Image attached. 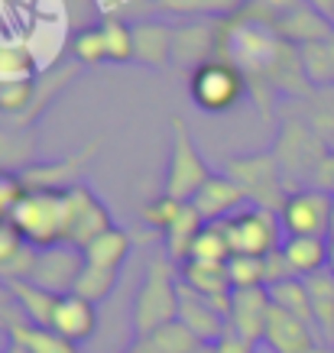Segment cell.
I'll use <instances>...</instances> for the list:
<instances>
[{
    "mask_svg": "<svg viewBox=\"0 0 334 353\" xmlns=\"http://www.w3.org/2000/svg\"><path fill=\"white\" fill-rule=\"evenodd\" d=\"M221 3H224V10H227V13H234V10H240L244 3H250V0H221Z\"/></svg>",
    "mask_w": 334,
    "mask_h": 353,
    "instance_id": "ab89813d",
    "label": "cell"
},
{
    "mask_svg": "<svg viewBox=\"0 0 334 353\" xmlns=\"http://www.w3.org/2000/svg\"><path fill=\"white\" fill-rule=\"evenodd\" d=\"M179 279H182L185 289H192L195 295L217 301L224 314L230 311L234 285H230V276H227V263H198V259H188V263L179 266Z\"/></svg>",
    "mask_w": 334,
    "mask_h": 353,
    "instance_id": "5bb4252c",
    "label": "cell"
},
{
    "mask_svg": "<svg viewBox=\"0 0 334 353\" xmlns=\"http://www.w3.org/2000/svg\"><path fill=\"white\" fill-rule=\"evenodd\" d=\"M72 52H75L78 62H85V65L108 62V46H104V32H101V26H91V30L78 32Z\"/></svg>",
    "mask_w": 334,
    "mask_h": 353,
    "instance_id": "1f68e13d",
    "label": "cell"
},
{
    "mask_svg": "<svg viewBox=\"0 0 334 353\" xmlns=\"http://www.w3.org/2000/svg\"><path fill=\"white\" fill-rule=\"evenodd\" d=\"M81 269H85V253L78 246L72 243L46 246V250L32 253L30 282L46 292H52V295H68V292H75Z\"/></svg>",
    "mask_w": 334,
    "mask_h": 353,
    "instance_id": "ba28073f",
    "label": "cell"
},
{
    "mask_svg": "<svg viewBox=\"0 0 334 353\" xmlns=\"http://www.w3.org/2000/svg\"><path fill=\"white\" fill-rule=\"evenodd\" d=\"M188 204L202 214L205 224H221V221L234 217L240 208L247 204V194H244V188L224 172V175H211V179L202 185V192L195 194Z\"/></svg>",
    "mask_w": 334,
    "mask_h": 353,
    "instance_id": "4fadbf2b",
    "label": "cell"
},
{
    "mask_svg": "<svg viewBox=\"0 0 334 353\" xmlns=\"http://www.w3.org/2000/svg\"><path fill=\"white\" fill-rule=\"evenodd\" d=\"M32 52L17 43L0 39V85H13V81H32Z\"/></svg>",
    "mask_w": 334,
    "mask_h": 353,
    "instance_id": "83f0119b",
    "label": "cell"
},
{
    "mask_svg": "<svg viewBox=\"0 0 334 353\" xmlns=\"http://www.w3.org/2000/svg\"><path fill=\"white\" fill-rule=\"evenodd\" d=\"M227 276L234 289H266V259L259 256H230Z\"/></svg>",
    "mask_w": 334,
    "mask_h": 353,
    "instance_id": "f1b7e54d",
    "label": "cell"
},
{
    "mask_svg": "<svg viewBox=\"0 0 334 353\" xmlns=\"http://www.w3.org/2000/svg\"><path fill=\"white\" fill-rule=\"evenodd\" d=\"M266 311H270V292L266 289H234L230 311H227V334L257 347L266 331Z\"/></svg>",
    "mask_w": 334,
    "mask_h": 353,
    "instance_id": "30bf717a",
    "label": "cell"
},
{
    "mask_svg": "<svg viewBox=\"0 0 334 353\" xmlns=\"http://www.w3.org/2000/svg\"><path fill=\"white\" fill-rule=\"evenodd\" d=\"M0 353H3V350H0Z\"/></svg>",
    "mask_w": 334,
    "mask_h": 353,
    "instance_id": "bcb514c9",
    "label": "cell"
},
{
    "mask_svg": "<svg viewBox=\"0 0 334 353\" xmlns=\"http://www.w3.org/2000/svg\"><path fill=\"white\" fill-rule=\"evenodd\" d=\"M7 292L13 295V305L20 311V318L26 324H36V327H52V311L59 305L62 295H52V292L32 285L30 279H17V282H7Z\"/></svg>",
    "mask_w": 334,
    "mask_h": 353,
    "instance_id": "2e32d148",
    "label": "cell"
},
{
    "mask_svg": "<svg viewBox=\"0 0 334 353\" xmlns=\"http://www.w3.org/2000/svg\"><path fill=\"white\" fill-rule=\"evenodd\" d=\"M227 175L244 188L247 204H253V208H266V211L279 214V208L289 198L279 179V162L273 156H250V159L230 162Z\"/></svg>",
    "mask_w": 334,
    "mask_h": 353,
    "instance_id": "8992f818",
    "label": "cell"
},
{
    "mask_svg": "<svg viewBox=\"0 0 334 353\" xmlns=\"http://www.w3.org/2000/svg\"><path fill=\"white\" fill-rule=\"evenodd\" d=\"M217 353H253V343L240 341V337H234V334H227L224 341L217 343Z\"/></svg>",
    "mask_w": 334,
    "mask_h": 353,
    "instance_id": "74e56055",
    "label": "cell"
},
{
    "mask_svg": "<svg viewBox=\"0 0 334 353\" xmlns=\"http://www.w3.org/2000/svg\"><path fill=\"white\" fill-rule=\"evenodd\" d=\"M23 194H26V185H23L20 175H13V172H0V221L13 214V208L20 204Z\"/></svg>",
    "mask_w": 334,
    "mask_h": 353,
    "instance_id": "e575fe53",
    "label": "cell"
},
{
    "mask_svg": "<svg viewBox=\"0 0 334 353\" xmlns=\"http://www.w3.org/2000/svg\"><path fill=\"white\" fill-rule=\"evenodd\" d=\"M179 289H182V279L175 272V263L166 253L156 256L146 266L143 285L133 299V334L137 337H146L166 324L179 321Z\"/></svg>",
    "mask_w": 334,
    "mask_h": 353,
    "instance_id": "6da1fadb",
    "label": "cell"
},
{
    "mask_svg": "<svg viewBox=\"0 0 334 353\" xmlns=\"http://www.w3.org/2000/svg\"><path fill=\"white\" fill-rule=\"evenodd\" d=\"M179 211H182V201H175V198H169V194L162 192L159 198H153V201L143 208V221L166 234V230H169V224L179 217Z\"/></svg>",
    "mask_w": 334,
    "mask_h": 353,
    "instance_id": "836d02e7",
    "label": "cell"
},
{
    "mask_svg": "<svg viewBox=\"0 0 334 353\" xmlns=\"http://www.w3.org/2000/svg\"><path fill=\"white\" fill-rule=\"evenodd\" d=\"M279 250L292 276L308 279L328 269V240L322 236H286Z\"/></svg>",
    "mask_w": 334,
    "mask_h": 353,
    "instance_id": "e0dca14e",
    "label": "cell"
},
{
    "mask_svg": "<svg viewBox=\"0 0 334 353\" xmlns=\"http://www.w3.org/2000/svg\"><path fill=\"white\" fill-rule=\"evenodd\" d=\"M198 343L202 341L185 324L173 321V324H166V327H159V331L146 334V337H137L133 353H192Z\"/></svg>",
    "mask_w": 334,
    "mask_h": 353,
    "instance_id": "603a6c76",
    "label": "cell"
},
{
    "mask_svg": "<svg viewBox=\"0 0 334 353\" xmlns=\"http://www.w3.org/2000/svg\"><path fill=\"white\" fill-rule=\"evenodd\" d=\"M270 301L276 305V308L289 311V314H295V318H302L305 324H312V299H308V285H305V279L299 276H289L282 279V282H273L270 289Z\"/></svg>",
    "mask_w": 334,
    "mask_h": 353,
    "instance_id": "cb8c5ba5",
    "label": "cell"
},
{
    "mask_svg": "<svg viewBox=\"0 0 334 353\" xmlns=\"http://www.w3.org/2000/svg\"><path fill=\"white\" fill-rule=\"evenodd\" d=\"M101 32H104L110 62H130L133 59V26L130 23H124L120 17H108L101 23Z\"/></svg>",
    "mask_w": 334,
    "mask_h": 353,
    "instance_id": "f546056e",
    "label": "cell"
},
{
    "mask_svg": "<svg viewBox=\"0 0 334 353\" xmlns=\"http://www.w3.org/2000/svg\"><path fill=\"white\" fill-rule=\"evenodd\" d=\"M331 23H334V13H331Z\"/></svg>",
    "mask_w": 334,
    "mask_h": 353,
    "instance_id": "f6af8a7d",
    "label": "cell"
},
{
    "mask_svg": "<svg viewBox=\"0 0 334 353\" xmlns=\"http://www.w3.org/2000/svg\"><path fill=\"white\" fill-rule=\"evenodd\" d=\"M26 250H30V246H26L23 234L17 230V224H13L10 217H3V221H0V272L10 269Z\"/></svg>",
    "mask_w": 334,
    "mask_h": 353,
    "instance_id": "d6a6232c",
    "label": "cell"
},
{
    "mask_svg": "<svg viewBox=\"0 0 334 353\" xmlns=\"http://www.w3.org/2000/svg\"><path fill=\"white\" fill-rule=\"evenodd\" d=\"M302 65H305V75L312 85H334V36L322 39V43L302 46Z\"/></svg>",
    "mask_w": 334,
    "mask_h": 353,
    "instance_id": "484cf974",
    "label": "cell"
},
{
    "mask_svg": "<svg viewBox=\"0 0 334 353\" xmlns=\"http://www.w3.org/2000/svg\"><path fill=\"white\" fill-rule=\"evenodd\" d=\"M188 91H192V101L202 110L224 114L247 94V75L230 59H211V62L198 65L192 72Z\"/></svg>",
    "mask_w": 334,
    "mask_h": 353,
    "instance_id": "277c9868",
    "label": "cell"
},
{
    "mask_svg": "<svg viewBox=\"0 0 334 353\" xmlns=\"http://www.w3.org/2000/svg\"><path fill=\"white\" fill-rule=\"evenodd\" d=\"M318 353H334V347H318Z\"/></svg>",
    "mask_w": 334,
    "mask_h": 353,
    "instance_id": "ee69618b",
    "label": "cell"
},
{
    "mask_svg": "<svg viewBox=\"0 0 334 353\" xmlns=\"http://www.w3.org/2000/svg\"><path fill=\"white\" fill-rule=\"evenodd\" d=\"M208 179H211V169L202 159V152L195 146L185 120L173 117V159H169V172H166V194L188 204L195 194L202 192V185Z\"/></svg>",
    "mask_w": 334,
    "mask_h": 353,
    "instance_id": "5b68a950",
    "label": "cell"
},
{
    "mask_svg": "<svg viewBox=\"0 0 334 353\" xmlns=\"http://www.w3.org/2000/svg\"><path fill=\"white\" fill-rule=\"evenodd\" d=\"M192 353H217V343H198Z\"/></svg>",
    "mask_w": 334,
    "mask_h": 353,
    "instance_id": "60d3db41",
    "label": "cell"
},
{
    "mask_svg": "<svg viewBox=\"0 0 334 353\" xmlns=\"http://www.w3.org/2000/svg\"><path fill=\"white\" fill-rule=\"evenodd\" d=\"M227 240H230V250L234 256H259L266 259L270 253H276L286 240V230L279 224V214L276 211H266V208H240L234 217L224 221Z\"/></svg>",
    "mask_w": 334,
    "mask_h": 353,
    "instance_id": "3957f363",
    "label": "cell"
},
{
    "mask_svg": "<svg viewBox=\"0 0 334 353\" xmlns=\"http://www.w3.org/2000/svg\"><path fill=\"white\" fill-rule=\"evenodd\" d=\"M95 327H97V311L91 301L75 295V292H68V295L59 299V305L52 311L55 334H62L65 341H72V343H85L95 334Z\"/></svg>",
    "mask_w": 334,
    "mask_h": 353,
    "instance_id": "9a60e30c",
    "label": "cell"
},
{
    "mask_svg": "<svg viewBox=\"0 0 334 353\" xmlns=\"http://www.w3.org/2000/svg\"><path fill=\"white\" fill-rule=\"evenodd\" d=\"M114 285H117V272H104V269L85 266L75 282V295L88 299L91 305H97V301H104L110 292H114Z\"/></svg>",
    "mask_w": 334,
    "mask_h": 353,
    "instance_id": "4dcf8cb0",
    "label": "cell"
},
{
    "mask_svg": "<svg viewBox=\"0 0 334 353\" xmlns=\"http://www.w3.org/2000/svg\"><path fill=\"white\" fill-rule=\"evenodd\" d=\"M230 256H234V250H230L224 221H221V224H205L202 227V234H198V240H195L192 256L188 259H198V263H227Z\"/></svg>",
    "mask_w": 334,
    "mask_h": 353,
    "instance_id": "4316f807",
    "label": "cell"
},
{
    "mask_svg": "<svg viewBox=\"0 0 334 353\" xmlns=\"http://www.w3.org/2000/svg\"><path fill=\"white\" fill-rule=\"evenodd\" d=\"M263 343H266L273 353H318V347H322V341H318V334H315L312 324H305L302 318L276 308L273 301H270V311H266Z\"/></svg>",
    "mask_w": 334,
    "mask_h": 353,
    "instance_id": "9c48e42d",
    "label": "cell"
},
{
    "mask_svg": "<svg viewBox=\"0 0 334 353\" xmlns=\"http://www.w3.org/2000/svg\"><path fill=\"white\" fill-rule=\"evenodd\" d=\"M334 194L324 188H299L289 192L286 204L279 208V224L286 236H322L328 240V217H331Z\"/></svg>",
    "mask_w": 334,
    "mask_h": 353,
    "instance_id": "52a82bcc",
    "label": "cell"
},
{
    "mask_svg": "<svg viewBox=\"0 0 334 353\" xmlns=\"http://www.w3.org/2000/svg\"><path fill=\"white\" fill-rule=\"evenodd\" d=\"M308 299H312V321L322 347H334V276L328 269L305 279Z\"/></svg>",
    "mask_w": 334,
    "mask_h": 353,
    "instance_id": "ac0fdd59",
    "label": "cell"
},
{
    "mask_svg": "<svg viewBox=\"0 0 334 353\" xmlns=\"http://www.w3.org/2000/svg\"><path fill=\"white\" fill-rule=\"evenodd\" d=\"M32 97V81H13L0 85V110H23Z\"/></svg>",
    "mask_w": 334,
    "mask_h": 353,
    "instance_id": "8d00e7d4",
    "label": "cell"
},
{
    "mask_svg": "<svg viewBox=\"0 0 334 353\" xmlns=\"http://www.w3.org/2000/svg\"><path fill=\"white\" fill-rule=\"evenodd\" d=\"M65 192H68V201H72V234H68V243L85 250L95 236H101L114 224H110V214H108V208H104V201L88 185H72Z\"/></svg>",
    "mask_w": 334,
    "mask_h": 353,
    "instance_id": "8fae6325",
    "label": "cell"
},
{
    "mask_svg": "<svg viewBox=\"0 0 334 353\" xmlns=\"http://www.w3.org/2000/svg\"><path fill=\"white\" fill-rule=\"evenodd\" d=\"M10 221L17 224L26 246H32V250L68 243V234H72L68 192H26L20 204L13 208Z\"/></svg>",
    "mask_w": 334,
    "mask_h": 353,
    "instance_id": "7a4b0ae2",
    "label": "cell"
},
{
    "mask_svg": "<svg viewBox=\"0 0 334 353\" xmlns=\"http://www.w3.org/2000/svg\"><path fill=\"white\" fill-rule=\"evenodd\" d=\"M130 353H133V350H130Z\"/></svg>",
    "mask_w": 334,
    "mask_h": 353,
    "instance_id": "7dc6e473",
    "label": "cell"
},
{
    "mask_svg": "<svg viewBox=\"0 0 334 353\" xmlns=\"http://www.w3.org/2000/svg\"><path fill=\"white\" fill-rule=\"evenodd\" d=\"M159 10L166 13H179V17H195V13H202V17H208V13H227L224 3L221 0H159Z\"/></svg>",
    "mask_w": 334,
    "mask_h": 353,
    "instance_id": "d590c367",
    "label": "cell"
},
{
    "mask_svg": "<svg viewBox=\"0 0 334 353\" xmlns=\"http://www.w3.org/2000/svg\"><path fill=\"white\" fill-rule=\"evenodd\" d=\"M130 246H133V240H130L127 230L110 227V230L95 236V240L81 250V253H85V266L104 269V272H120V266H124L130 256Z\"/></svg>",
    "mask_w": 334,
    "mask_h": 353,
    "instance_id": "d6986e66",
    "label": "cell"
},
{
    "mask_svg": "<svg viewBox=\"0 0 334 353\" xmlns=\"http://www.w3.org/2000/svg\"><path fill=\"white\" fill-rule=\"evenodd\" d=\"M3 353H30V347H26L20 337H10V341H7V350H3Z\"/></svg>",
    "mask_w": 334,
    "mask_h": 353,
    "instance_id": "f35d334b",
    "label": "cell"
},
{
    "mask_svg": "<svg viewBox=\"0 0 334 353\" xmlns=\"http://www.w3.org/2000/svg\"><path fill=\"white\" fill-rule=\"evenodd\" d=\"M328 243H334V201H331V217H328Z\"/></svg>",
    "mask_w": 334,
    "mask_h": 353,
    "instance_id": "b9f144b4",
    "label": "cell"
},
{
    "mask_svg": "<svg viewBox=\"0 0 334 353\" xmlns=\"http://www.w3.org/2000/svg\"><path fill=\"white\" fill-rule=\"evenodd\" d=\"M10 337H20L26 347H30V353H78V343L65 341L62 334H55L52 327H36V324H13Z\"/></svg>",
    "mask_w": 334,
    "mask_h": 353,
    "instance_id": "d4e9b609",
    "label": "cell"
},
{
    "mask_svg": "<svg viewBox=\"0 0 334 353\" xmlns=\"http://www.w3.org/2000/svg\"><path fill=\"white\" fill-rule=\"evenodd\" d=\"M202 227H205L202 214L195 211L192 204H182L179 217H175L173 224H169V230L162 234V246H166V256L173 259L175 266L188 263V256H192V246H195V240H198V234H202Z\"/></svg>",
    "mask_w": 334,
    "mask_h": 353,
    "instance_id": "ffe728a7",
    "label": "cell"
},
{
    "mask_svg": "<svg viewBox=\"0 0 334 353\" xmlns=\"http://www.w3.org/2000/svg\"><path fill=\"white\" fill-rule=\"evenodd\" d=\"M179 324H185L202 343H221L227 337V314L221 305L195 295L185 285L179 289Z\"/></svg>",
    "mask_w": 334,
    "mask_h": 353,
    "instance_id": "7c38bea8",
    "label": "cell"
},
{
    "mask_svg": "<svg viewBox=\"0 0 334 353\" xmlns=\"http://www.w3.org/2000/svg\"><path fill=\"white\" fill-rule=\"evenodd\" d=\"M328 272L334 276V243H328Z\"/></svg>",
    "mask_w": 334,
    "mask_h": 353,
    "instance_id": "7bdbcfd3",
    "label": "cell"
},
{
    "mask_svg": "<svg viewBox=\"0 0 334 353\" xmlns=\"http://www.w3.org/2000/svg\"><path fill=\"white\" fill-rule=\"evenodd\" d=\"M173 36L175 30L156 20H143L133 26V59L143 65H166L173 59Z\"/></svg>",
    "mask_w": 334,
    "mask_h": 353,
    "instance_id": "44dd1931",
    "label": "cell"
},
{
    "mask_svg": "<svg viewBox=\"0 0 334 353\" xmlns=\"http://www.w3.org/2000/svg\"><path fill=\"white\" fill-rule=\"evenodd\" d=\"M217 46V32L211 26H188V30H175L173 36V59L182 65H205L211 62V52Z\"/></svg>",
    "mask_w": 334,
    "mask_h": 353,
    "instance_id": "7402d4cb",
    "label": "cell"
}]
</instances>
